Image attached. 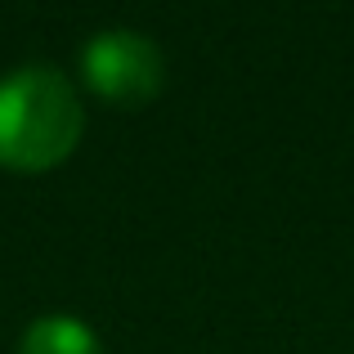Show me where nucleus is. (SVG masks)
Returning <instances> with one entry per match:
<instances>
[{"label": "nucleus", "mask_w": 354, "mask_h": 354, "mask_svg": "<svg viewBox=\"0 0 354 354\" xmlns=\"http://www.w3.org/2000/svg\"><path fill=\"white\" fill-rule=\"evenodd\" d=\"M18 354H104V341L77 314H45L23 332Z\"/></svg>", "instance_id": "obj_3"}, {"label": "nucleus", "mask_w": 354, "mask_h": 354, "mask_svg": "<svg viewBox=\"0 0 354 354\" xmlns=\"http://www.w3.org/2000/svg\"><path fill=\"white\" fill-rule=\"evenodd\" d=\"M81 77L99 99L117 108H144L148 99L162 95L166 81V59L157 41L130 27H108L95 32L81 45Z\"/></svg>", "instance_id": "obj_2"}, {"label": "nucleus", "mask_w": 354, "mask_h": 354, "mask_svg": "<svg viewBox=\"0 0 354 354\" xmlns=\"http://www.w3.org/2000/svg\"><path fill=\"white\" fill-rule=\"evenodd\" d=\"M86 113L59 68H18L0 81V166L9 171H50L68 162L81 144Z\"/></svg>", "instance_id": "obj_1"}]
</instances>
